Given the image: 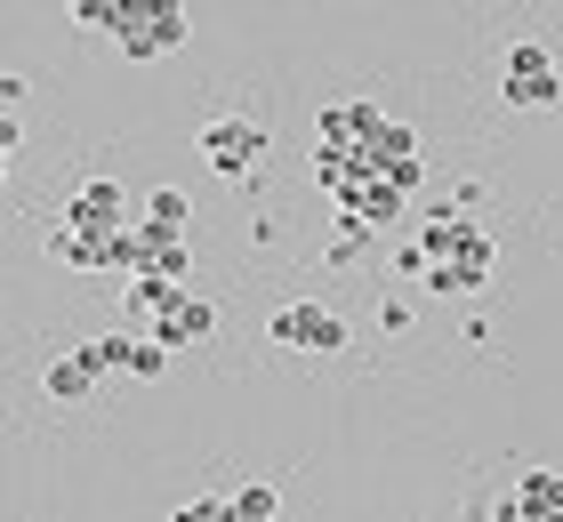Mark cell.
<instances>
[{
    "mask_svg": "<svg viewBox=\"0 0 563 522\" xmlns=\"http://www.w3.org/2000/svg\"><path fill=\"white\" fill-rule=\"evenodd\" d=\"M363 249H371V233H363V225H339V233H330V266H354Z\"/></svg>",
    "mask_w": 563,
    "mask_h": 522,
    "instance_id": "obj_15",
    "label": "cell"
},
{
    "mask_svg": "<svg viewBox=\"0 0 563 522\" xmlns=\"http://www.w3.org/2000/svg\"><path fill=\"white\" fill-rule=\"evenodd\" d=\"M41 386H48V402H89L97 386H106V370H97V362L73 346V354H57V362L41 370Z\"/></svg>",
    "mask_w": 563,
    "mask_h": 522,
    "instance_id": "obj_8",
    "label": "cell"
},
{
    "mask_svg": "<svg viewBox=\"0 0 563 522\" xmlns=\"http://www.w3.org/2000/svg\"><path fill=\"white\" fill-rule=\"evenodd\" d=\"M48 257L73 274H130V233H73V225H48Z\"/></svg>",
    "mask_w": 563,
    "mask_h": 522,
    "instance_id": "obj_6",
    "label": "cell"
},
{
    "mask_svg": "<svg viewBox=\"0 0 563 522\" xmlns=\"http://www.w3.org/2000/svg\"><path fill=\"white\" fill-rule=\"evenodd\" d=\"M186 298H194V290H177V281H153V274H137V281H130V306H137V313H153V322H162V313H177Z\"/></svg>",
    "mask_w": 563,
    "mask_h": 522,
    "instance_id": "obj_12",
    "label": "cell"
},
{
    "mask_svg": "<svg viewBox=\"0 0 563 522\" xmlns=\"http://www.w3.org/2000/svg\"><path fill=\"white\" fill-rule=\"evenodd\" d=\"M234 499V522H282V490L274 482H242V490H225Z\"/></svg>",
    "mask_w": 563,
    "mask_h": 522,
    "instance_id": "obj_13",
    "label": "cell"
},
{
    "mask_svg": "<svg viewBox=\"0 0 563 522\" xmlns=\"http://www.w3.org/2000/svg\"><path fill=\"white\" fill-rule=\"evenodd\" d=\"M378 330H387V337L411 330V298H378Z\"/></svg>",
    "mask_w": 563,
    "mask_h": 522,
    "instance_id": "obj_17",
    "label": "cell"
},
{
    "mask_svg": "<svg viewBox=\"0 0 563 522\" xmlns=\"http://www.w3.org/2000/svg\"><path fill=\"white\" fill-rule=\"evenodd\" d=\"M169 370V346H162V337H121V378H162Z\"/></svg>",
    "mask_w": 563,
    "mask_h": 522,
    "instance_id": "obj_11",
    "label": "cell"
},
{
    "mask_svg": "<svg viewBox=\"0 0 563 522\" xmlns=\"http://www.w3.org/2000/svg\"><path fill=\"white\" fill-rule=\"evenodd\" d=\"M210 330H218V306L201 298V290H194L186 306H177V313H162V322H153V337H162L169 354H177V346H201V337H210Z\"/></svg>",
    "mask_w": 563,
    "mask_h": 522,
    "instance_id": "obj_9",
    "label": "cell"
},
{
    "mask_svg": "<svg viewBox=\"0 0 563 522\" xmlns=\"http://www.w3.org/2000/svg\"><path fill=\"white\" fill-rule=\"evenodd\" d=\"M137 242H145V274H153V281H177V290L194 281V242H186V233H153V225H137Z\"/></svg>",
    "mask_w": 563,
    "mask_h": 522,
    "instance_id": "obj_7",
    "label": "cell"
},
{
    "mask_svg": "<svg viewBox=\"0 0 563 522\" xmlns=\"http://www.w3.org/2000/svg\"><path fill=\"white\" fill-rule=\"evenodd\" d=\"M137 209H145L137 225H153V233H186V218H194V201L177 193V186H153V193H145Z\"/></svg>",
    "mask_w": 563,
    "mask_h": 522,
    "instance_id": "obj_10",
    "label": "cell"
},
{
    "mask_svg": "<svg viewBox=\"0 0 563 522\" xmlns=\"http://www.w3.org/2000/svg\"><path fill=\"white\" fill-rule=\"evenodd\" d=\"M266 337H274V346H290V354H346V322H339V306H322V298L274 306Z\"/></svg>",
    "mask_w": 563,
    "mask_h": 522,
    "instance_id": "obj_3",
    "label": "cell"
},
{
    "mask_svg": "<svg viewBox=\"0 0 563 522\" xmlns=\"http://www.w3.org/2000/svg\"><path fill=\"white\" fill-rule=\"evenodd\" d=\"M130 186L121 177H81V186L65 193V209H57V225H73V233H130L137 218H130Z\"/></svg>",
    "mask_w": 563,
    "mask_h": 522,
    "instance_id": "obj_5",
    "label": "cell"
},
{
    "mask_svg": "<svg viewBox=\"0 0 563 522\" xmlns=\"http://www.w3.org/2000/svg\"><path fill=\"white\" fill-rule=\"evenodd\" d=\"M121 57L130 65H153V57H177L194 41V9L186 0H121Z\"/></svg>",
    "mask_w": 563,
    "mask_h": 522,
    "instance_id": "obj_1",
    "label": "cell"
},
{
    "mask_svg": "<svg viewBox=\"0 0 563 522\" xmlns=\"http://www.w3.org/2000/svg\"><path fill=\"white\" fill-rule=\"evenodd\" d=\"M499 97L523 104V113L555 104V97H563V81H555V48H548V41H507V57H499Z\"/></svg>",
    "mask_w": 563,
    "mask_h": 522,
    "instance_id": "obj_4",
    "label": "cell"
},
{
    "mask_svg": "<svg viewBox=\"0 0 563 522\" xmlns=\"http://www.w3.org/2000/svg\"><path fill=\"white\" fill-rule=\"evenodd\" d=\"M201 162H210L218 177H234V186H242V177H258V162H266V121H250V113H218V121H201Z\"/></svg>",
    "mask_w": 563,
    "mask_h": 522,
    "instance_id": "obj_2",
    "label": "cell"
},
{
    "mask_svg": "<svg viewBox=\"0 0 563 522\" xmlns=\"http://www.w3.org/2000/svg\"><path fill=\"white\" fill-rule=\"evenodd\" d=\"M65 16L81 24V33H121V0H73Z\"/></svg>",
    "mask_w": 563,
    "mask_h": 522,
    "instance_id": "obj_14",
    "label": "cell"
},
{
    "mask_svg": "<svg viewBox=\"0 0 563 522\" xmlns=\"http://www.w3.org/2000/svg\"><path fill=\"white\" fill-rule=\"evenodd\" d=\"M169 522H234V499H186Z\"/></svg>",
    "mask_w": 563,
    "mask_h": 522,
    "instance_id": "obj_16",
    "label": "cell"
}]
</instances>
